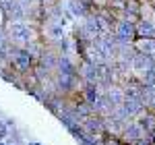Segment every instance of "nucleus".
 <instances>
[{
	"label": "nucleus",
	"mask_w": 155,
	"mask_h": 145,
	"mask_svg": "<svg viewBox=\"0 0 155 145\" xmlns=\"http://www.w3.org/2000/svg\"><path fill=\"white\" fill-rule=\"evenodd\" d=\"M4 29H6L8 42H11L12 46L27 48L31 42L41 39V35H39V29H37L35 23H25V21H8V23L4 25Z\"/></svg>",
	"instance_id": "f257e3e1"
},
{
	"label": "nucleus",
	"mask_w": 155,
	"mask_h": 145,
	"mask_svg": "<svg viewBox=\"0 0 155 145\" xmlns=\"http://www.w3.org/2000/svg\"><path fill=\"white\" fill-rule=\"evenodd\" d=\"M8 62H11L12 71L23 77V75H27V72H31L33 69H35L37 58L27 48H21V46H12V44H8Z\"/></svg>",
	"instance_id": "f03ea898"
},
{
	"label": "nucleus",
	"mask_w": 155,
	"mask_h": 145,
	"mask_svg": "<svg viewBox=\"0 0 155 145\" xmlns=\"http://www.w3.org/2000/svg\"><path fill=\"white\" fill-rule=\"evenodd\" d=\"M114 35L118 39V44H134L137 27H134V23L126 21V19H118V23L114 25Z\"/></svg>",
	"instance_id": "7ed1b4c3"
},
{
	"label": "nucleus",
	"mask_w": 155,
	"mask_h": 145,
	"mask_svg": "<svg viewBox=\"0 0 155 145\" xmlns=\"http://www.w3.org/2000/svg\"><path fill=\"white\" fill-rule=\"evenodd\" d=\"M145 131H143V126L139 124V120H128L126 124H124V129H122V133H120V137H122V141L124 143H137V141H141L145 137Z\"/></svg>",
	"instance_id": "20e7f679"
},
{
	"label": "nucleus",
	"mask_w": 155,
	"mask_h": 145,
	"mask_svg": "<svg viewBox=\"0 0 155 145\" xmlns=\"http://www.w3.org/2000/svg\"><path fill=\"white\" fill-rule=\"evenodd\" d=\"M130 69H132V75L141 79L147 71L155 69V58L147 56V54H141V52H137L134 58H132V62H130Z\"/></svg>",
	"instance_id": "39448f33"
},
{
	"label": "nucleus",
	"mask_w": 155,
	"mask_h": 145,
	"mask_svg": "<svg viewBox=\"0 0 155 145\" xmlns=\"http://www.w3.org/2000/svg\"><path fill=\"white\" fill-rule=\"evenodd\" d=\"M81 126H83L85 133H89V135H104L106 133V120L99 114H89V116L81 118Z\"/></svg>",
	"instance_id": "423d86ee"
},
{
	"label": "nucleus",
	"mask_w": 155,
	"mask_h": 145,
	"mask_svg": "<svg viewBox=\"0 0 155 145\" xmlns=\"http://www.w3.org/2000/svg\"><path fill=\"white\" fill-rule=\"evenodd\" d=\"M141 8H143V0H126L124 8L120 12V19H126L130 23H137L141 19Z\"/></svg>",
	"instance_id": "0eeeda50"
},
{
	"label": "nucleus",
	"mask_w": 155,
	"mask_h": 145,
	"mask_svg": "<svg viewBox=\"0 0 155 145\" xmlns=\"http://www.w3.org/2000/svg\"><path fill=\"white\" fill-rule=\"evenodd\" d=\"M104 93L107 96V99L118 108V106H122L124 104V99H126V91H124V85L122 83H112L107 85L106 89H104Z\"/></svg>",
	"instance_id": "6e6552de"
},
{
	"label": "nucleus",
	"mask_w": 155,
	"mask_h": 145,
	"mask_svg": "<svg viewBox=\"0 0 155 145\" xmlns=\"http://www.w3.org/2000/svg\"><path fill=\"white\" fill-rule=\"evenodd\" d=\"M97 66L89 60H81L79 62V77L83 83H97Z\"/></svg>",
	"instance_id": "1a4fd4ad"
},
{
	"label": "nucleus",
	"mask_w": 155,
	"mask_h": 145,
	"mask_svg": "<svg viewBox=\"0 0 155 145\" xmlns=\"http://www.w3.org/2000/svg\"><path fill=\"white\" fill-rule=\"evenodd\" d=\"M58 56H60V52H54L52 48H46L44 52H41V56L37 58V64H39V66H44V69L50 71V72H56Z\"/></svg>",
	"instance_id": "9d476101"
},
{
	"label": "nucleus",
	"mask_w": 155,
	"mask_h": 145,
	"mask_svg": "<svg viewBox=\"0 0 155 145\" xmlns=\"http://www.w3.org/2000/svg\"><path fill=\"white\" fill-rule=\"evenodd\" d=\"M134 27L137 37H155V19H139Z\"/></svg>",
	"instance_id": "9b49d317"
},
{
	"label": "nucleus",
	"mask_w": 155,
	"mask_h": 145,
	"mask_svg": "<svg viewBox=\"0 0 155 145\" xmlns=\"http://www.w3.org/2000/svg\"><path fill=\"white\" fill-rule=\"evenodd\" d=\"M134 48H137V52L155 58V37H137L134 39Z\"/></svg>",
	"instance_id": "f8f14e48"
},
{
	"label": "nucleus",
	"mask_w": 155,
	"mask_h": 145,
	"mask_svg": "<svg viewBox=\"0 0 155 145\" xmlns=\"http://www.w3.org/2000/svg\"><path fill=\"white\" fill-rule=\"evenodd\" d=\"M137 120H139V124L143 126V131L147 135H153L155 133V110H149V108H147L143 114L137 118Z\"/></svg>",
	"instance_id": "ddd939ff"
},
{
	"label": "nucleus",
	"mask_w": 155,
	"mask_h": 145,
	"mask_svg": "<svg viewBox=\"0 0 155 145\" xmlns=\"http://www.w3.org/2000/svg\"><path fill=\"white\" fill-rule=\"evenodd\" d=\"M104 93V89L97 83H83V89H81V96L83 99H87L89 104H95V99Z\"/></svg>",
	"instance_id": "4468645a"
},
{
	"label": "nucleus",
	"mask_w": 155,
	"mask_h": 145,
	"mask_svg": "<svg viewBox=\"0 0 155 145\" xmlns=\"http://www.w3.org/2000/svg\"><path fill=\"white\" fill-rule=\"evenodd\" d=\"M101 145H124V141L118 133H104L101 135Z\"/></svg>",
	"instance_id": "2eb2a0df"
},
{
	"label": "nucleus",
	"mask_w": 155,
	"mask_h": 145,
	"mask_svg": "<svg viewBox=\"0 0 155 145\" xmlns=\"http://www.w3.org/2000/svg\"><path fill=\"white\" fill-rule=\"evenodd\" d=\"M8 135H11V129L6 126V120H0V141L8 139Z\"/></svg>",
	"instance_id": "dca6fc26"
},
{
	"label": "nucleus",
	"mask_w": 155,
	"mask_h": 145,
	"mask_svg": "<svg viewBox=\"0 0 155 145\" xmlns=\"http://www.w3.org/2000/svg\"><path fill=\"white\" fill-rule=\"evenodd\" d=\"M11 42H8V35H6V29L4 27H0V46H8Z\"/></svg>",
	"instance_id": "f3484780"
},
{
	"label": "nucleus",
	"mask_w": 155,
	"mask_h": 145,
	"mask_svg": "<svg viewBox=\"0 0 155 145\" xmlns=\"http://www.w3.org/2000/svg\"><path fill=\"white\" fill-rule=\"evenodd\" d=\"M6 23H8V19H6V12L2 11V6H0V27H4Z\"/></svg>",
	"instance_id": "a211bd4d"
},
{
	"label": "nucleus",
	"mask_w": 155,
	"mask_h": 145,
	"mask_svg": "<svg viewBox=\"0 0 155 145\" xmlns=\"http://www.w3.org/2000/svg\"><path fill=\"white\" fill-rule=\"evenodd\" d=\"M29 145H39V143H29Z\"/></svg>",
	"instance_id": "6ab92c4d"
},
{
	"label": "nucleus",
	"mask_w": 155,
	"mask_h": 145,
	"mask_svg": "<svg viewBox=\"0 0 155 145\" xmlns=\"http://www.w3.org/2000/svg\"><path fill=\"white\" fill-rule=\"evenodd\" d=\"M153 19H155V17H153Z\"/></svg>",
	"instance_id": "aec40b11"
},
{
	"label": "nucleus",
	"mask_w": 155,
	"mask_h": 145,
	"mask_svg": "<svg viewBox=\"0 0 155 145\" xmlns=\"http://www.w3.org/2000/svg\"><path fill=\"white\" fill-rule=\"evenodd\" d=\"M153 2H155V0H153Z\"/></svg>",
	"instance_id": "412c9836"
}]
</instances>
